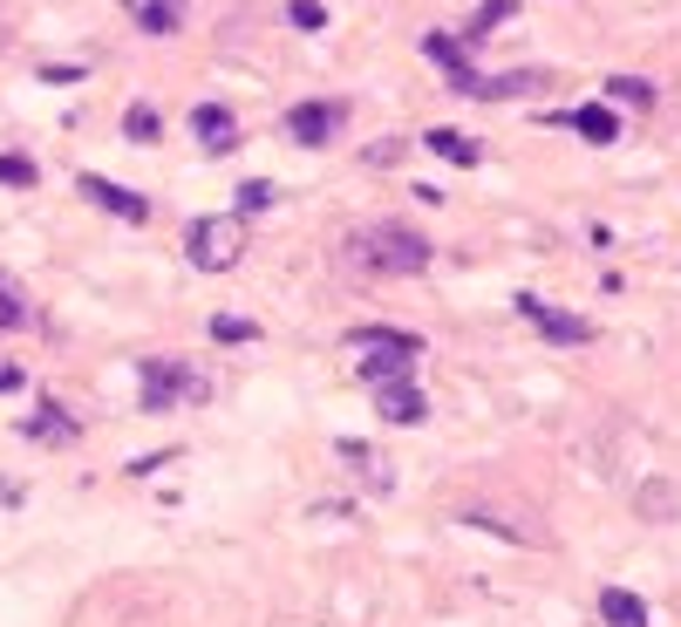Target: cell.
Masks as SVG:
<instances>
[{"mask_svg": "<svg viewBox=\"0 0 681 627\" xmlns=\"http://www.w3.org/2000/svg\"><path fill=\"white\" fill-rule=\"evenodd\" d=\"M368 273H395V280H409V273H423L437 253H430V239L416 233V225H402V218H382V225H368V233H355V246H348Z\"/></svg>", "mask_w": 681, "mask_h": 627, "instance_id": "1", "label": "cell"}, {"mask_svg": "<svg viewBox=\"0 0 681 627\" xmlns=\"http://www.w3.org/2000/svg\"><path fill=\"white\" fill-rule=\"evenodd\" d=\"M607 96H614V103H627V110H654V96H661V89H654V83H641V75H614V83H607Z\"/></svg>", "mask_w": 681, "mask_h": 627, "instance_id": "21", "label": "cell"}, {"mask_svg": "<svg viewBox=\"0 0 681 627\" xmlns=\"http://www.w3.org/2000/svg\"><path fill=\"white\" fill-rule=\"evenodd\" d=\"M287 130L300 150H327L341 130H348V103H327V96H314V103H293L287 110Z\"/></svg>", "mask_w": 681, "mask_h": 627, "instance_id": "6", "label": "cell"}, {"mask_svg": "<svg viewBox=\"0 0 681 627\" xmlns=\"http://www.w3.org/2000/svg\"><path fill=\"white\" fill-rule=\"evenodd\" d=\"M28 321H35V308L21 300V287L8 280V273H0V328H28Z\"/></svg>", "mask_w": 681, "mask_h": 627, "instance_id": "23", "label": "cell"}, {"mask_svg": "<svg viewBox=\"0 0 681 627\" xmlns=\"http://www.w3.org/2000/svg\"><path fill=\"white\" fill-rule=\"evenodd\" d=\"M212 396V375H198L191 362H137V403L150 416L178 410V403H205Z\"/></svg>", "mask_w": 681, "mask_h": 627, "instance_id": "3", "label": "cell"}, {"mask_svg": "<svg viewBox=\"0 0 681 627\" xmlns=\"http://www.w3.org/2000/svg\"><path fill=\"white\" fill-rule=\"evenodd\" d=\"M512 14H518V0H484V8L470 14V28H464L457 41H464V48H470V41H484V35H491V28H504Z\"/></svg>", "mask_w": 681, "mask_h": 627, "instance_id": "19", "label": "cell"}, {"mask_svg": "<svg viewBox=\"0 0 681 627\" xmlns=\"http://www.w3.org/2000/svg\"><path fill=\"white\" fill-rule=\"evenodd\" d=\"M600 620H607V627H654L647 620V600L627 593V587H600Z\"/></svg>", "mask_w": 681, "mask_h": 627, "instance_id": "15", "label": "cell"}, {"mask_svg": "<svg viewBox=\"0 0 681 627\" xmlns=\"http://www.w3.org/2000/svg\"><path fill=\"white\" fill-rule=\"evenodd\" d=\"M21 383H28V368H21V362H0V396H14Z\"/></svg>", "mask_w": 681, "mask_h": 627, "instance_id": "27", "label": "cell"}, {"mask_svg": "<svg viewBox=\"0 0 681 627\" xmlns=\"http://www.w3.org/2000/svg\"><path fill=\"white\" fill-rule=\"evenodd\" d=\"M518 314L532 321V328H539L545 341H559V348H587V341L600 335V328H593L587 314H572V308H545L539 293H518Z\"/></svg>", "mask_w": 681, "mask_h": 627, "instance_id": "7", "label": "cell"}, {"mask_svg": "<svg viewBox=\"0 0 681 627\" xmlns=\"http://www.w3.org/2000/svg\"><path fill=\"white\" fill-rule=\"evenodd\" d=\"M423 55H430V62L450 75V83H457V75L470 68V48H464L457 35H443V28H430V35H423Z\"/></svg>", "mask_w": 681, "mask_h": 627, "instance_id": "17", "label": "cell"}, {"mask_svg": "<svg viewBox=\"0 0 681 627\" xmlns=\"http://www.w3.org/2000/svg\"><path fill=\"white\" fill-rule=\"evenodd\" d=\"M123 137H130V143H157L164 137L157 103H130V110H123Z\"/></svg>", "mask_w": 681, "mask_h": 627, "instance_id": "20", "label": "cell"}, {"mask_svg": "<svg viewBox=\"0 0 681 627\" xmlns=\"http://www.w3.org/2000/svg\"><path fill=\"white\" fill-rule=\"evenodd\" d=\"M450 89L470 96V103H504V96H545L552 75H545V68H504V75H477V68H464Z\"/></svg>", "mask_w": 681, "mask_h": 627, "instance_id": "5", "label": "cell"}, {"mask_svg": "<svg viewBox=\"0 0 681 627\" xmlns=\"http://www.w3.org/2000/svg\"><path fill=\"white\" fill-rule=\"evenodd\" d=\"M375 410H382V423H402V430H416V423L430 416V403H423L416 383H382L375 389Z\"/></svg>", "mask_w": 681, "mask_h": 627, "instance_id": "9", "label": "cell"}, {"mask_svg": "<svg viewBox=\"0 0 681 627\" xmlns=\"http://www.w3.org/2000/svg\"><path fill=\"white\" fill-rule=\"evenodd\" d=\"M130 14H137V28L143 35H157V41H171L191 21V0H130Z\"/></svg>", "mask_w": 681, "mask_h": 627, "instance_id": "12", "label": "cell"}, {"mask_svg": "<svg viewBox=\"0 0 681 627\" xmlns=\"http://www.w3.org/2000/svg\"><path fill=\"white\" fill-rule=\"evenodd\" d=\"M185 260L198 273H232L245 260V218L239 212H218V218H191L185 233Z\"/></svg>", "mask_w": 681, "mask_h": 627, "instance_id": "4", "label": "cell"}, {"mask_svg": "<svg viewBox=\"0 0 681 627\" xmlns=\"http://www.w3.org/2000/svg\"><path fill=\"white\" fill-rule=\"evenodd\" d=\"M552 123H572L587 143H614L620 137V116L607 110V103H579V110H566V116H552Z\"/></svg>", "mask_w": 681, "mask_h": 627, "instance_id": "14", "label": "cell"}, {"mask_svg": "<svg viewBox=\"0 0 681 627\" xmlns=\"http://www.w3.org/2000/svg\"><path fill=\"white\" fill-rule=\"evenodd\" d=\"M348 341H355V355H362L355 375H362L368 389H382V383H409V362L423 355V341H416V335H402V328H355Z\"/></svg>", "mask_w": 681, "mask_h": 627, "instance_id": "2", "label": "cell"}, {"mask_svg": "<svg viewBox=\"0 0 681 627\" xmlns=\"http://www.w3.org/2000/svg\"><path fill=\"white\" fill-rule=\"evenodd\" d=\"M423 150H430V158H443V164H484V143H477V137H464V130H430V137H423Z\"/></svg>", "mask_w": 681, "mask_h": 627, "instance_id": "16", "label": "cell"}, {"mask_svg": "<svg viewBox=\"0 0 681 627\" xmlns=\"http://www.w3.org/2000/svg\"><path fill=\"white\" fill-rule=\"evenodd\" d=\"M287 21H293L300 35H320V28H327V8H320V0H293V8H287Z\"/></svg>", "mask_w": 681, "mask_h": 627, "instance_id": "26", "label": "cell"}, {"mask_svg": "<svg viewBox=\"0 0 681 627\" xmlns=\"http://www.w3.org/2000/svg\"><path fill=\"white\" fill-rule=\"evenodd\" d=\"M634 512H641L647 525H674V518H681V485H674V478H641V485H634Z\"/></svg>", "mask_w": 681, "mask_h": 627, "instance_id": "10", "label": "cell"}, {"mask_svg": "<svg viewBox=\"0 0 681 627\" xmlns=\"http://www.w3.org/2000/svg\"><path fill=\"white\" fill-rule=\"evenodd\" d=\"M21 437H28V443H55V450H68L75 437H83V423H75L62 403H41L28 423H21Z\"/></svg>", "mask_w": 681, "mask_h": 627, "instance_id": "11", "label": "cell"}, {"mask_svg": "<svg viewBox=\"0 0 681 627\" xmlns=\"http://www.w3.org/2000/svg\"><path fill=\"white\" fill-rule=\"evenodd\" d=\"M191 137L205 143V150H232L239 143V116L225 110V103H198L191 110Z\"/></svg>", "mask_w": 681, "mask_h": 627, "instance_id": "13", "label": "cell"}, {"mask_svg": "<svg viewBox=\"0 0 681 627\" xmlns=\"http://www.w3.org/2000/svg\"><path fill=\"white\" fill-rule=\"evenodd\" d=\"M212 341H260V321H245V314H212Z\"/></svg>", "mask_w": 681, "mask_h": 627, "instance_id": "25", "label": "cell"}, {"mask_svg": "<svg viewBox=\"0 0 681 627\" xmlns=\"http://www.w3.org/2000/svg\"><path fill=\"white\" fill-rule=\"evenodd\" d=\"M341 457H348V464H355V471H362V485H368L375 498H389V491H395V471H389L382 457H368V450H362V443H341Z\"/></svg>", "mask_w": 681, "mask_h": 627, "instance_id": "18", "label": "cell"}, {"mask_svg": "<svg viewBox=\"0 0 681 627\" xmlns=\"http://www.w3.org/2000/svg\"><path fill=\"white\" fill-rule=\"evenodd\" d=\"M0 185H14V191H28V185H41V171H35V158H21V150H0Z\"/></svg>", "mask_w": 681, "mask_h": 627, "instance_id": "24", "label": "cell"}, {"mask_svg": "<svg viewBox=\"0 0 681 627\" xmlns=\"http://www.w3.org/2000/svg\"><path fill=\"white\" fill-rule=\"evenodd\" d=\"M75 191H83L89 205H103L110 218H123V225H143V218H150V198H143V191L110 185V178H96V171H83V178H75Z\"/></svg>", "mask_w": 681, "mask_h": 627, "instance_id": "8", "label": "cell"}, {"mask_svg": "<svg viewBox=\"0 0 681 627\" xmlns=\"http://www.w3.org/2000/svg\"><path fill=\"white\" fill-rule=\"evenodd\" d=\"M273 205H280V185H266V178H245L239 185V218H260Z\"/></svg>", "mask_w": 681, "mask_h": 627, "instance_id": "22", "label": "cell"}]
</instances>
